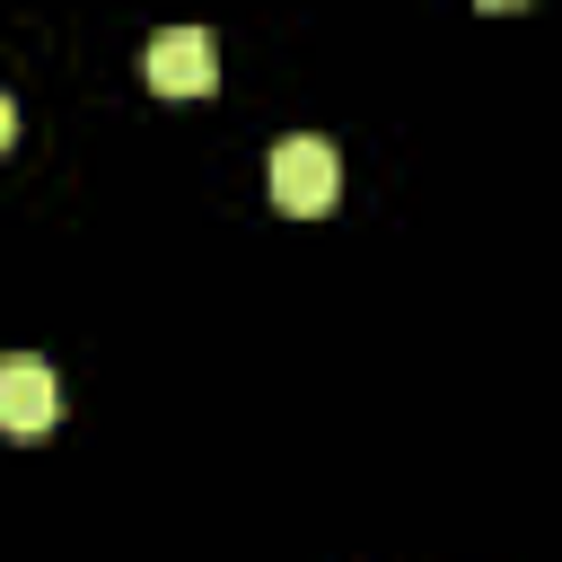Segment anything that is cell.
Returning a JSON list of instances; mask_svg holds the SVG:
<instances>
[{
    "label": "cell",
    "instance_id": "1",
    "mask_svg": "<svg viewBox=\"0 0 562 562\" xmlns=\"http://www.w3.org/2000/svg\"><path fill=\"white\" fill-rule=\"evenodd\" d=\"M263 184H272V202H281L290 220H316V211H334V193H342V158H334V140L290 132V140H272Z\"/></svg>",
    "mask_w": 562,
    "mask_h": 562
},
{
    "label": "cell",
    "instance_id": "2",
    "mask_svg": "<svg viewBox=\"0 0 562 562\" xmlns=\"http://www.w3.org/2000/svg\"><path fill=\"white\" fill-rule=\"evenodd\" d=\"M140 79H149L158 97H202V88L220 79V44H211V26H158L149 53H140Z\"/></svg>",
    "mask_w": 562,
    "mask_h": 562
},
{
    "label": "cell",
    "instance_id": "3",
    "mask_svg": "<svg viewBox=\"0 0 562 562\" xmlns=\"http://www.w3.org/2000/svg\"><path fill=\"white\" fill-rule=\"evenodd\" d=\"M61 422V378L44 360H0V430L9 439H44Z\"/></svg>",
    "mask_w": 562,
    "mask_h": 562
},
{
    "label": "cell",
    "instance_id": "4",
    "mask_svg": "<svg viewBox=\"0 0 562 562\" xmlns=\"http://www.w3.org/2000/svg\"><path fill=\"white\" fill-rule=\"evenodd\" d=\"M18 140V105H9V88H0V149Z\"/></svg>",
    "mask_w": 562,
    "mask_h": 562
}]
</instances>
